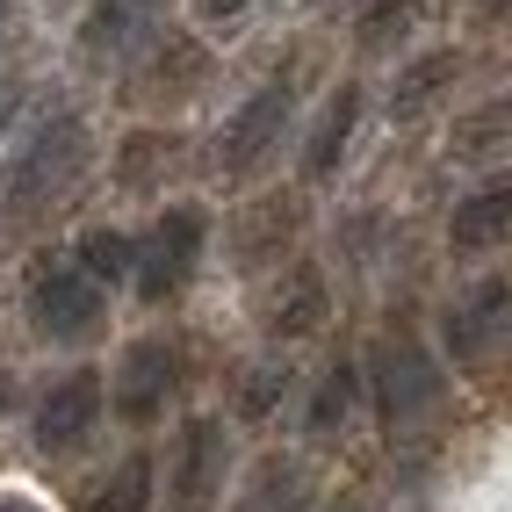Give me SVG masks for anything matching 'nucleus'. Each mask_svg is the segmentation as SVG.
<instances>
[{"label": "nucleus", "mask_w": 512, "mask_h": 512, "mask_svg": "<svg viewBox=\"0 0 512 512\" xmlns=\"http://www.w3.org/2000/svg\"><path fill=\"white\" fill-rule=\"evenodd\" d=\"M296 123V73H267L246 101L231 109L224 138H217V174L224 181H253L267 159L282 152V130Z\"/></svg>", "instance_id": "2"}, {"label": "nucleus", "mask_w": 512, "mask_h": 512, "mask_svg": "<svg viewBox=\"0 0 512 512\" xmlns=\"http://www.w3.org/2000/svg\"><path fill=\"white\" fill-rule=\"evenodd\" d=\"M289 505H296V469L267 462V469H260V491L246 498V512H289Z\"/></svg>", "instance_id": "22"}, {"label": "nucleus", "mask_w": 512, "mask_h": 512, "mask_svg": "<svg viewBox=\"0 0 512 512\" xmlns=\"http://www.w3.org/2000/svg\"><path fill=\"white\" fill-rule=\"evenodd\" d=\"M246 8H253V0H195V15H202V22H238Z\"/></svg>", "instance_id": "23"}, {"label": "nucleus", "mask_w": 512, "mask_h": 512, "mask_svg": "<svg viewBox=\"0 0 512 512\" xmlns=\"http://www.w3.org/2000/svg\"><path fill=\"white\" fill-rule=\"evenodd\" d=\"M0 512H44L37 498H0Z\"/></svg>", "instance_id": "25"}, {"label": "nucleus", "mask_w": 512, "mask_h": 512, "mask_svg": "<svg viewBox=\"0 0 512 512\" xmlns=\"http://www.w3.org/2000/svg\"><path fill=\"white\" fill-rule=\"evenodd\" d=\"M152 15H159V0H94L87 22H80V58L87 65H123L152 37Z\"/></svg>", "instance_id": "11"}, {"label": "nucleus", "mask_w": 512, "mask_h": 512, "mask_svg": "<svg viewBox=\"0 0 512 512\" xmlns=\"http://www.w3.org/2000/svg\"><path fill=\"white\" fill-rule=\"evenodd\" d=\"M80 267H87L101 289L123 282V275H130V238H123V231H87V238H80Z\"/></svg>", "instance_id": "20"}, {"label": "nucleus", "mask_w": 512, "mask_h": 512, "mask_svg": "<svg viewBox=\"0 0 512 512\" xmlns=\"http://www.w3.org/2000/svg\"><path fill=\"white\" fill-rule=\"evenodd\" d=\"M347 419H354V368H347V361H332V368L318 375V397H311V433L332 440Z\"/></svg>", "instance_id": "18"}, {"label": "nucleus", "mask_w": 512, "mask_h": 512, "mask_svg": "<svg viewBox=\"0 0 512 512\" xmlns=\"http://www.w3.org/2000/svg\"><path fill=\"white\" fill-rule=\"evenodd\" d=\"M8 8H15V0H0V37H8Z\"/></svg>", "instance_id": "26"}, {"label": "nucleus", "mask_w": 512, "mask_h": 512, "mask_svg": "<svg viewBox=\"0 0 512 512\" xmlns=\"http://www.w3.org/2000/svg\"><path fill=\"white\" fill-rule=\"evenodd\" d=\"M311 8H332V0H311Z\"/></svg>", "instance_id": "29"}, {"label": "nucleus", "mask_w": 512, "mask_h": 512, "mask_svg": "<svg viewBox=\"0 0 512 512\" xmlns=\"http://www.w3.org/2000/svg\"><path fill=\"white\" fill-rule=\"evenodd\" d=\"M375 397H383L390 433H412L419 419L440 412L448 383H440V368H433L426 347H412V339H383V347H375Z\"/></svg>", "instance_id": "5"}, {"label": "nucleus", "mask_w": 512, "mask_h": 512, "mask_svg": "<svg viewBox=\"0 0 512 512\" xmlns=\"http://www.w3.org/2000/svg\"><path fill=\"white\" fill-rule=\"evenodd\" d=\"M339 512H368V505H339Z\"/></svg>", "instance_id": "27"}, {"label": "nucleus", "mask_w": 512, "mask_h": 512, "mask_svg": "<svg viewBox=\"0 0 512 512\" xmlns=\"http://www.w3.org/2000/svg\"><path fill=\"white\" fill-rule=\"evenodd\" d=\"M145 505H152V462H145V455H130V462L109 476V484L94 491L87 512H145Z\"/></svg>", "instance_id": "19"}, {"label": "nucleus", "mask_w": 512, "mask_h": 512, "mask_svg": "<svg viewBox=\"0 0 512 512\" xmlns=\"http://www.w3.org/2000/svg\"><path fill=\"white\" fill-rule=\"evenodd\" d=\"M51 8H73V0H51Z\"/></svg>", "instance_id": "28"}, {"label": "nucleus", "mask_w": 512, "mask_h": 512, "mask_svg": "<svg viewBox=\"0 0 512 512\" xmlns=\"http://www.w3.org/2000/svg\"><path fill=\"white\" fill-rule=\"evenodd\" d=\"M94 166V130L80 109H51L29 123V138L0 159V260L22 253L51 224V210L87 181Z\"/></svg>", "instance_id": "1"}, {"label": "nucleus", "mask_w": 512, "mask_h": 512, "mask_svg": "<svg viewBox=\"0 0 512 512\" xmlns=\"http://www.w3.org/2000/svg\"><path fill=\"white\" fill-rule=\"evenodd\" d=\"M174 347L166 339H138V347L123 354V368H116V412L130 419V426H152L159 412H166V397H174Z\"/></svg>", "instance_id": "9"}, {"label": "nucleus", "mask_w": 512, "mask_h": 512, "mask_svg": "<svg viewBox=\"0 0 512 512\" xmlns=\"http://www.w3.org/2000/svg\"><path fill=\"white\" fill-rule=\"evenodd\" d=\"M354 123H361V87H339L325 101L311 145H303V181H332L339 174V159H347V145H354Z\"/></svg>", "instance_id": "14"}, {"label": "nucleus", "mask_w": 512, "mask_h": 512, "mask_svg": "<svg viewBox=\"0 0 512 512\" xmlns=\"http://www.w3.org/2000/svg\"><path fill=\"white\" fill-rule=\"evenodd\" d=\"M512 325V282L505 275H484L476 289L455 296V311H448V354L455 361H491L498 354V339Z\"/></svg>", "instance_id": "8"}, {"label": "nucleus", "mask_w": 512, "mask_h": 512, "mask_svg": "<svg viewBox=\"0 0 512 512\" xmlns=\"http://www.w3.org/2000/svg\"><path fill=\"white\" fill-rule=\"evenodd\" d=\"M455 73H462V51H426V58H412V65H397V80H390V123L433 116L440 101H448Z\"/></svg>", "instance_id": "13"}, {"label": "nucleus", "mask_w": 512, "mask_h": 512, "mask_svg": "<svg viewBox=\"0 0 512 512\" xmlns=\"http://www.w3.org/2000/svg\"><path fill=\"white\" fill-rule=\"evenodd\" d=\"M29 325L37 339H58V347H80L109 325V289H101L80 260H37V275H29Z\"/></svg>", "instance_id": "3"}, {"label": "nucleus", "mask_w": 512, "mask_h": 512, "mask_svg": "<svg viewBox=\"0 0 512 512\" xmlns=\"http://www.w3.org/2000/svg\"><path fill=\"white\" fill-rule=\"evenodd\" d=\"M224 419H188L181 426V448H174V476H166V491H174V512H210L224 498Z\"/></svg>", "instance_id": "6"}, {"label": "nucleus", "mask_w": 512, "mask_h": 512, "mask_svg": "<svg viewBox=\"0 0 512 512\" xmlns=\"http://www.w3.org/2000/svg\"><path fill=\"white\" fill-rule=\"evenodd\" d=\"M282 390H289V368H275V361L253 368V375H246V390H238V419H267Z\"/></svg>", "instance_id": "21"}, {"label": "nucleus", "mask_w": 512, "mask_h": 512, "mask_svg": "<svg viewBox=\"0 0 512 512\" xmlns=\"http://www.w3.org/2000/svg\"><path fill=\"white\" fill-rule=\"evenodd\" d=\"M15 109H22V87H0V138H8V123H15Z\"/></svg>", "instance_id": "24"}, {"label": "nucleus", "mask_w": 512, "mask_h": 512, "mask_svg": "<svg viewBox=\"0 0 512 512\" xmlns=\"http://www.w3.org/2000/svg\"><path fill=\"white\" fill-rule=\"evenodd\" d=\"M202 238H210V210H202V202H174V210H166L138 246H130V275H138V296L145 303L188 289L195 260H202Z\"/></svg>", "instance_id": "4"}, {"label": "nucleus", "mask_w": 512, "mask_h": 512, "mask_svg": "<svg viewBox=\"0 0 512 512\" xmlns=\"http://www.w3.org/2000/svg\"><path fill=\"white\" fill-rule=\"evenodd\" d=\"M289 238H296V202L289 195H267V202H253V210L231 224V260L253 267V275H275Z\"/></svg>", "instance_id": "12"}, {"label": "nucleus", "mask_w": 512, "mask_h": 512, "mask_svg": "<svg viewBox=\"0 0 512 512\" xmlns=\"http://www.w3.org/2000/svg\"><path fill=\"white\" fill-rule=\"evenodd\" d=\"M505 145H512V109H505V101L476 109L469 123H455V138H448L455 166H498V159H505Z\"/></svg>", "instance_id": "17"}, {"label": "nucleus", "mask_w": 512, "mask_h": 512, "mask_svg": "<svg viewBox=\"0 0 512 512\" xmlns=\"http://www.w3.org/2000/svg\"><path fill=\"white\" fill-rule=\"evenodd\" d=\"M94 419H101V375H65V383L37 404V448L44 455H73L80 440L94 433Z\"/></svg>", "instance_id": "10"}, {"label": "nucleus", "mask_w": 512, "mask_h": 512, "mask_svg": "<svg viewBox=\"0 0 512 512\" xmlns=\"http://www.w3.org/2000/svg\"><path fill=\"white\" fill-rule=\"evenodd\" d=\"M426 15V0H361V15H354V51H397L404 37L419 29Z\"/></svg>", "instance_id": "16"}, {"label": "nucleus", "mask_w": 512, "mask_h": 512, "mask_svg": "<svg viewBox=\"0 0 512 512\" xmlns=\"http://www.w3.org/2000/svg\"><path fill=\"white\" fill-rule=\"evenodd\" d=\"M505 238H512V188L505 181H491L484 195H469L448 217V246L455 253H491V246H505Z\"/></svg>", "instance_id": "15"}, {"label": "nucleus", "mask_w": 512, "mask_h": 512, "mask_svg": "<svg viewBox=\"0 0 512 512\" xmlns=\"http://www.w3.org/2000/svg\"><path fill=\"white\" fill-rule=\"evenodd\" d=\"M325 311H332L325 275L311 260H289V267H275V282L260 296V332L267 339H311V332H325Z\"/></svg>", "instance_id": "7"}]
</instances>
